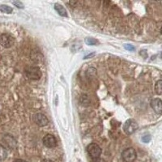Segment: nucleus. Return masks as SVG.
Listing matches in <instances>:
<instances>
[{
	"mask_svg": "<svg viewBox=\"0 0 162 162\" xmlns=\"http://www.w3.org/2000/svg\"><path fill=\"white\" fill-rule=\"evenodd\" d=\"M93 55H94V54H89V55H88V56H86V57L84 58H85V59H87V58H88L92 57V56H93Z\"/></svg>",
	"mask_w": 162,
	"mask_h": 162,
	"instance_id": "412c9836",
	"label": "nucleus"
},
{
	"mask_svg": "<svg viewBox=\"0 0 162 162\" xmlns=\"http://www.w3.org/2000/svg\"><path fill=\"white\" fill-rule=\"evenodd\" d=\"M0 12L7 14H11L13 12V9L7 5H0Z\"/></svg>",
	"mask_w": 162,
	"mask_h": 162,
	"instance_id": "f8f14e48",
	"label": "nucleus"
},
{
	"mask_svg": "<svg viewBox=\"0 0 162 162\" xmlns=\"http://www.w3.org/2000/svg\"><path fill=\"white\" fill-rule=\"evenodd\" d=\"M41 162H54L53 161H51V160L50 159H44L41 161Z\"/></svg>",
	"mask_w": 162,
	"mask_h": 162,
	"instance_id": "aec40b11",
	"label": "nucleus"
},
{
	"mask_svg": "<svg viewBox=\"0 0 162 162\" xmlns=\"http://www.w3.org/2000/svg\"><path fill=\"white\" fill-rule=\"evenodd\" d=\"M126 50H130V51H134L135 48V46H132V45H129V44H126L125 46H124Z\"/></svg>",
	"mask_w": 162,
	"mask_h": 162,
	"instance_id": "dca6fc26",
	"label": "nucleus"
},
{
	"mask_svg": "<svg viewBox=\"0 0 162 162\" xmlns=\"http://www.w3.org/2000/svg\"><path fill=\"white\" fill-rule=\"evenodd\" d=\"M15 43L14 37L9 33H3L0 35V45L3 48H11Z\"/></svg>",
	"mask_w": 162,
	"mask_h": 162,
	"instance_id": "f03ea898",
	"label": "nucleus"
},
{
	"mask_svg": "<svg viewBox=\"0 0 162 162\" xmlns=\"http://www.w3.org/2000/svg\"><path fill=\"white\" fill-rule=\"evenodd\" d=\"M12 3L18 8H24V4L20 1H15V2H12Z\"/></svg>",
	"mask_w": 162,
	"mask_h": 162,
	"instance_id": "2eb2a0df",
	"label": "nucleus"
},
{
	"mask_svg": "<svg viewBox=\"0 0 162 162\" xmlns=\"http://www.w3.org/2000/svg\"><path fill=\"white\" fill-rule=\"evenodd\" d=\"M138 129V124L137 122L133 119H128L126 121L123 125V131H125L126 134L131 135Z\"/></svg>",
	"mask_w": 162,
	"mask_h": 162,
	"instance_id": "39448f33",
	"label": "nucleus"
},
{
	"mask_svg": "<svg viewBox=\"0 0 162 162\" xmlns=\"http://www.w3.org/2000/svg\"><path fill=\"white\" fill-rule=\"evenodd\" d=\"M151 106L153 109V110L156 112V114H161L162 113V102L161 100L159 98L153 99L151 101Z\"/></svg>",
	"mask_w": 162,
	"mask_h": 162,
	"instance_id": "6e6552de",
	"label": "nucleus"
},
{
	"mask_svg": "<svg viewBox=\"0 0 162 162\" xmlns=\"http://www.w3.org/2000/svg\"><path fill=\"white\" fill-rule=\"evenodd\" d=\"M24 74L30 80H39L42 73L37 67H29L24 70Z\"/></svg>",
	"mask_w": 162,
	"mask_h": 162,
	"instance_id": "f257e3e1",
	"label": "nucleus"
},
{
	"mask_svg": "<svg viewBox=\"0 0 162 162\" xmlns=\"http://www.w3.org/2000/svg\"><path fill=\"white\" fill-rule=\"evenodd\" d=\"M3 141L11 149H15L16 148V141L11 135H5L3 138Z\"/></svg>",
	"mask_w": 162,
	"mask_h": 162,
	"instance_id": "1a4fd4ad",
	"label": "nucleus"
},
{
	"mask_svg": "<svg viewBox=\"0 0 162 162\" xmlns=\"http://www.w3.org/2000/svg\"><path fill=\"white\" fill-rule=\"evenodd\" d=\"M155 90H156V93L157 94L162 93V81L161 80H158V81L156 83V85H155Z\"/></svg>",
	"mask_w": 162,
	"mask_h": 162,
	"instance_id": "ddd939ff",
	"label": "nucleus"
},
{
	"mask_svg": "<svg viewBox=\"0 0 162 162\" xmlns=\"http://www.w3.org/2000/svg\"><path fill=\"white\" fill-rule=\"evenodd\" d=\"M142 140L144 143H148L151 140V136L150 135H144V136L142 138Z\"/></svg>",
	"mask_w": 162,
	"mask_h": 162,
	"instance_id": "f3484780",
	"label": "nucleus"
},
{
	"mask_svg": "<svg viewBox=\"0 0 162 162\" xmlns=\"http://www.w3.org/2000/svg\"><path fill=\"white\" fill-rule=\"evenodd\" d=\"M54 9L61 16H66V17L67 16V10L63 5H61L59 3H55L54 4Z\"/></svg>",
	"mask_w": 162,
	"mask_h": 162,
	"instance_id": "9d476101",
	"label": "nucleus"
},
{
	"mask_svg": "<svg viewBox=\"0 0 162 162\" xmlns=\"http://www.w3.org/2000/svg\"><path fill=\"white\" fill-rule=\"evenodd\" d=\"M136 152L132 148H126L122 152V157L125 162H134L136 159Z\"/></svg>",
	"mask_w": 162,
	"mask_h": 162,
	"instance_id": "7ed1b4c3",
	"label": "nucleus"
},
{
	"mask_svg": "<svg viewBox=\"0 0 162 162\" xmlns=\"http://www.w3.org/2000/svg\"><path fill=\"white\" fill-rule=\"evenodd\" d=\"M33 118V122L39 126H45L49 123L47 117L41 113H37V114H34Z\"/></svg>",
	"mask_w": 162,
	"mask_h": 162,
	"instance_id": "423d86ee",
	"label": "nucleus"
},
{
	"mask_svg": "<svg viewBox=\"0 0 162 162\" xmlns=\"http://www.w3.org/2000/svg\"><path fill=\"white\" fill-rule=\"evenodd\" d=\"M87 151L89 156H91L92 159L99 158L101 154V148L97 144H90L87 147Z\"/></svg>",
	"mask_w": 162,
	"mask_h": 162,
	"instance_id": "20e7f679",
	"label": "nucleus"
},
{
	"mask_svg": "<svg viewBox=\"0 0 162 162\" xmlns=\"http://www.w3.org/2000/svg\"><path fill=\"white\" fill-rule=\"evenodd\" d=\"M43 144L47 148H54L57 146V139L50 134H48L43 138Z\"/></svg>",
	"mask_w": 162,
	"mask_h": 162,
	"instance_id": "0eeeda50",
	"label": "nucleus"
},
{
	"mask_svg": "<svg viewBox=\"0 0 162 162\" xmlns=\"http://www.w3.org/2000/svg\"><path fill=\"white\" fill-rule=\"evenodd\" d=\"M13 162H26V161L22 159H16V160H15Z\"/></svg>",
	"mask_w": 162,
	"mask_h": 162,
	"instance_id": "6ab92c4d",
	"label": "nucleus"
},
{
	"mask_svg": "<svg viewBox=\"0 0 162 162\" xmlns=\"http://www.w3.org/2000/svg\"><path fill=\"white\" fill-rule=\"evenodd\" d=\"M92 162H105L103 159H101V158H96V159H93Z\"/></svg>",
	"mask_w": 162,
	"mask_h": 162,
	"instance_id": "a211bd4d",
	"label": "nucleus"
},
{
	"mask_svg": "<svg viewBox=\"0 0 162 162\" xmlns=\"http://www.w3.org/2000/svg\"><path fill=\"white\" fill-rule=\"evenodd\" d=\"M7 149L3 147V145L0 144V161H4L7 158Z\"/></svg>",
	"mask_w": 162,
	"mask_h": 162,
	"instance_id": "9b49d317",
	"label": "nucleus"
},
{
	"mask_svg": "<svg viewBox=\"0 0 162 162\" xmlns=\"http://www.w3.org/2000/svg\"><path fill=\"white\" fill-rule=\"evenodd\" d=\"M86 43L89 45V46H94V45H97L98 41H97L96 39H94V38H87L86 39Z\"/></svg>",
	"mask_w": 162,
	"mask_h": 162,
	"instance_id": "4468645a",
	"label": "nucleus"
}]
</instances>
